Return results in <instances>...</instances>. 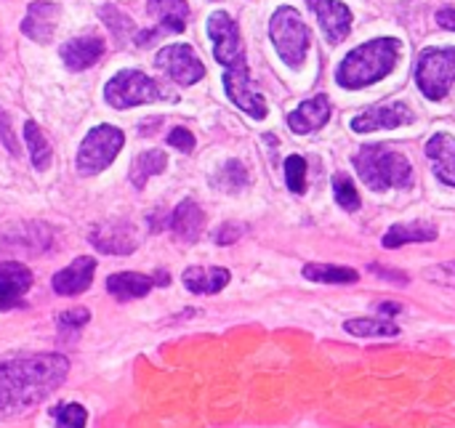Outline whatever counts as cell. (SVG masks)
<instances>
[{
  "label": "cell",
  "instance_id": "6da1fadb",
  "mask_svg": "<svg viewBox=\"0 0 455 428\" xmlns=\"http://www.w3.org/2000/svg\"><path fill=\"white\" fill-rule=\"evenodd\" d=\"M69 373V362L61 354H29L11 362H0V421L29 413L45 402Z\"/></svg>",
  "mask_w": 455,
  "mask_h": 428
},
{
  "label": "cell",
  "instance_id": "7a4b0ae2",
  "mask_svg": "<svg viewBox=\"0 0 455 428\" xmlns=\"http://www.w3.org/2000/svg\"><path fill=\"white\" fill-rule=\"evenodd\" d=\"M397 53H400V43L392 37H376L371 43H363L355 51H349V56L341 61L336 80L339 85L352 91L373 85L395 69Z\"/></svg>",
  "mask_w": 455,
  "mask_h": 428
},
{
  "label": "cell",
  "instance_id": "3957f363",
  "mask_svg": "<svg viewBox=\"0 0 455 428\" xmlns=\"http://www.w3.org/2000/svg\"><path fill=\"white\" fill-rule=\"evenodd\" d=\"M355 168L365 186L373 192L408 189L413 184V165L408 162V157L384 144L363 147L355 155Z\"/></svg>",
  "mask_w": 455,
  "mask_h": 428
},
{
  "label": "cell",
  "instance_id": "277c9868",
  "mask_svg": "<svg viewBox=\"0 0 455 428\" xmlns=\"http://www.w3.org/2000/svg\"><path fill=\"white\" fill-rule=\"evenodd\" d=\"M269 37H272L280 59L288 67L299 69L304 64V59L309 53L312 35H309V27L304 24L301 13L293 5H283L275 11V16L269 21Z\"/></svg>",
  "mask_w": 455,
  "mask_h": 428
},
{
  "label": "cell",
  "instance_id": "5b68a950",
  "mask_svg": "<svg viewBox=\"0 0 455 428\" xmlns=\"http://www.w3.org/2000/svg\"><path fill=\"white\" fill-rule=\"evenodd\" d=\"M160 99H173L157 80L139 69H120L104 85V101L112 109H131L139 104H152Z\"/></svg>",
  "mask_w": 455,
  "mask_h": 428
},
{
  "label": "cell",
  "instance_id": "8992f818",
  "mask_svg": "<svg viewBox=\"0 0 455 428\" xmlns=\"http://www.w3.org/2000/svg\"><path fill=\"white\" fill-rule=\"evenodd\" d=\"M125 144V133L115 125H96L88 131V136L83 139L80 149H77V173L80 176H96L104 168H109L115 162V157L120 155Z\"/></svg>",
  "mask_w": 455,
  "mask_h": 428
},
{
  "label": "cell",
  "instance_id": "52a82bcc",
  "mask_svg": "<svg viewBox=\"0 0 455 428\" xmlns=\"http://www.w3.org/2000/svg\"><path fill=\"white\" fill-rule=\"evenodd\" d=\"M416 83L427 99H445L455 85V48L424 51L416 67Z\"/></svg>",
  "mask_w": 455,
  "mask_h": 428
},
{
  "label": "cell",
  "instance_id": "ba28073f",
  "mask_svg": "<svg viewBox=\"0 0 455 428\" xmlns=\"http://www.w3.org/2000/svg\"><path fill=\"white\" fill-rule=\"evenodd\" d=\"M208 35L213 40V56L227 69H245V48L235 19L227 11H213L208 16Z\"/></svg>",
  "mask_w": 455,
  "mask_h": 428
},
{
  "label": "cell",
  "instance_id": "9c48e42d",
  "mask_svg": "<svg viewBox=\"0 0 455 428\" xmlns=\"http://www.w3.org/2000/svg\"><path fill=\"white\" fill-rule=\"evenodd\" d=\"M155 64L179 85H195L197 80H203L205 75V67L200 61V56L195 53L192 45L187 43H173V45H165L157 56H155Z\"/></svg>",
  "mask_w": 455,
  "mask_h": 428
},
{
  "label": "cell",
  "instance_id": "30bf717a",
  "mask_svg": "<svg viewBox=\"0 0 455 428\" xmlns=\"http://www.w3.org/2000/svg\"><path fill=\"white\" fill-rule=\"evenodd\" d=\"M147 11L157 19V29L136 35V45H149L155 37L165 32H184L189 19V3L187 0H147Z\"/></svg>",
  "mask_w": 455,
  "mask_h": 428
},
{
  "label": "cell",
  "instance_id": "8fae6325",
  "mask_svg": "<svg viewBox=\"0 0 455 428\" xmlns=\"http://www.w3.org/2000/svg\"><path fill=\"white\" fill-rule=\"evenodd\" d=\"M224 88H227V96L245 112L251 115L253 120H264L267 117V101L261 96V91L251 83V75H248V67L245 69H227L224 72Z\"/></svg>",
  "mask_w": 455,
  "mask_h": 428
},
{
  "label": "cell",
  "instance_id": "7c38bea8",
  "mask_svg": "<svg viewBox=\"0 0 455 428\" xmlns=\"http://www.w3.org/2000/svg\"><path fill=\"white\" fill-rule=\"evenodd\" d=\"M411 123H413V109L403 101H392V104H381V107H373V109L357 115L352 120V131H357V133L392 131V128L411 125Z\"/></svg>",
  "mask_w": 455,
  "mask_h": 428
},
{
  "label": "cell",
  "instance_id": "4fadbf2b",
  "mask_svg": "<svg viewBox=\"0 0 455 428\" xmlns=\"http://www.w3.org/2000/svg\"><path fill=\"white\" fill-rule=\"evenodd\" d=\"M88 240H91V245L96 250L109 253V256H128L139 245L136 232L125 221H104V224H99V226L91 229V237Z\"/></svg>",
  "mask_w": 455,
  "mask_h": 428
},
{
  "label": "cell",
  "instance_id": "5bb4252c",
  "mask_svg": "<svg viewBox=\"0 0 455 428\" xmlns=\"http://www.w3.org/2000/svg\"><path fill=\"white\" fill-rule=\"evenodd\" d=\"M307 3L317 13L325 40L331 45L344 43L349 29H352V11L344 3H339V0H307Z\"/></svg>",
  "mask_w": 455,
  "mask_h": 428
},
{
  "label": "cell",
  "instance_id": "9a60e30c",
  "mask_svg": "<svg viewBox=\"0 0 455 428\" xmlns=\"http://www.w3.org/2000/svg\"><path fill=\"white\" fill-rule=\"evenodd\" d=\"M59 16H61V8H59L53 0H35V3H29V8H27V16H24V21H21V32H24L29 40L45 45V43H51L53 35H56V21H59Z\"/></svg>",
  "mask_w": 455,
  "mask_h": 428
},
{
  "label": "cell",
  "instance_id": "2e32d148",
  "mask_svg": "<svg viewBox=\"0 0 455 428\" xmlns=\"http://www.w3.org/2000/svg\"><path fill=\"white\" fill-rule=\"evenodd\" d=\"M32 288V272L19 261L0 264V312L16 309L21 296Z\"/></svg>",
  "mask_w": 455,
  "mask_h": 428
},
{
  "label": "cell",
  "instance_id": "e0dca14e",
  "mask_svg": "<svg viewBox=\"0 0 455 428\" xmlns=\"http://www.w3.org/2000/svg\"><path fill=\"white\" fill-rule=\"evenodd\" d=\"M93 272H96V261L88 256H80L69 266H64L61 272L53 274V290L59 296H80L91 288Z\"/></svg>",
  "mask_w": 455,
  "mask_h": 428
},
{
  "label": "cell",
  "instance_id": "ac0fdd59",
  "mask_svg": "<svg viewBox=\"0 0 455 428\" xmlns=\"http://www.w3.org/2000/svg\"><path fill=\"white\" fill-rule=\"evenodd\" d=\"M328 120H331V101L325 93L299 104V109H293L288 115V125L293 133H315V131L325 128Z\"/></svg>",
  "mask_w": 455,
  "mask_h": 428
},
{
  "label": "cell",
  "instance_id": "d6986e66",
  "mask_svg": "<svg viewBox=\"0 0 455 428\" xmlns=\"http://www.w3.org/2000/svg\"><path fill=\"white\" fill-rule=\"evenodd\" d=\"M101 56H104V43L99 37H93V35H88V37H72V40H67L61 45V61L72 72H80V69L93 67Z\"/></svg>",
  "mask_w": 455,
  "mask_h": 428
},
{
  "label": "cell",
  "instance_id": "ffe728a7",
  "mask_svg": "<svg viewBox=\"0 0 455 428\" xmlns=\"http://www.w3.org/2000/svg\"><path fill=\"white\" fill-rule=\"evenodd\" d=\"M427 157L437 173V178L448 186H455V139L451 133H435L427 141Z\"/></svg>",
  "mask_w": 455,
  "mask_h": 428
},
{
  "label": "cell",
  "instance_id": "44dd1931",
  "mask_svg": "<svg viewBox=\"0 0 455 428\" xmlns=\"http://www.w3.org/2000/svg\"><path fill=\"white\" fill-rule=\"evenodd\" d=\"M184 288L195 296H216L219 290H224L232 280L229 269H221V266H189L184 274Z\"/></svg>",
  "mask_w": 455,
  "mask_h": 428
},
{
  "label": "cell",
  "instance_id": "7402d4cb",
  "mask_svg": "<svg viewBox=\"0 0 455 428\" xmlns=\"http://www.w3.org/2000/svg\"><path fill=\"white\" fill-rule=\"evenodd\" d=\"M171 229H173V234H176L181 242H187V245L197 242V237H200L203 229H205V213H203V208H200L195 200L179 202V208H176L173 216H171Z\"/></svg>",
  "mask_w": 455,
  "mask_h": 428
},
{
  "label": "cell",
  "instance_id": "603a6c76",
  "mask_svg": "<svg viewBox=\"0 0 455 428\" xmlns=\"http://www.w3.org/2000/svg\"><path fill=\"white\" fill-rule=\"evenodd\" d=\"M437 240V226L432 221H413V224H395L384 234V248L395 250L411 242H432Z\"/></svg>",
  "mask_w": 455,
  "mask_h": 428
},
{
  "label": "cell",
  "instance_id": "cb8c5ba5",
  "mask_svg": "<svg viewBox=\"0 0 455 428\" xmlns=\"http://www.w3.org/2000/svg\"><path fill=\"white\" fill-rule=\"evenodd\" d=\"M155 280L139 272H117L107 280V290L109 296H115L117 301H133V298H144L152 290Z\"/></svg>",
  "mask_w": 455,
  "mask_h": 428
},
{
  "label": "cell",
  "instance_id": "d4e9b609",
  "mask_svg": "<svg viewBox=\"0 0 455 428\" xmlns=\"http://www.w3.org/2000/svg\"><path fill=\"white\" fill-rule=\"evenodd\" d=\"M165 168H168L165 152H160V149H147V152L136 155L133 162H131V184H133L136 189H144L147 181H149L152 176L163 173Z\"/></svg>",
  "mask_w": 455,
  "mask_h": 428
},
{
  "label": "cell",
  "instance_id": "484cf974",
  "mask_svg": "<svg viewBox=\"0 0 455 428\" xmlns=\"http://www.w3.org/2000/svg\"><path fill=\"white\" fill-rule=\"evenodd\" d=\"M304 280L323 282V285H355L360 274L349 266H333V264H307L301 269Z\"/></svg>",
  "mask_w": 455,
  "mask_h": 428
},
{
  "label": "cell",
  "instance_id": "4316f807",
  "mask_svg": "<svg viewBox=\"0 0 455 428\" xmlns=\"http://www.w3.org/2000/svg\"><path fill=\"white\" fill-rule=\"evenodd\" d=\"M24 141H27V149H29V157H32L35 170H40V173L48 170L51 168V160H53V152H51L48 139L37 128V123H32V120L24 123Z\"/></svg>",
  "mask_w": 455,
  "mask_h": 428
},
{
  "label": "cell",
  "instance_id": "83f0119b",
  "mask_svg": "<svg viewBox=\"0 0 455 428\" xmlns=\"http://www.w3.org/2000/svg\"><path fill=\"white\" fill-rule=\"evenodd\" d=\"M344 328H347L349 336H357V338H395V336H400V328L395 322H389V320H373V317L349 320Z\"/></svg>",
  "mask_w": 455,
  "mask_h": 428
},
{
  "label": "cell",
  "instance_id": "f1b7e54d",
  "mask_svg": "<svg viewBox=\"0 0 455 428\" xmlns=\"http://www.w3.org/2000/svg\"><path fill=\"white\" fill-rule=\"evenodd\" d=\"M99 16L104 19V24H107V29L112 32V37L117 40V43H125L133 32H136V27H133V19L125 13V11H120L115 3H104L101 8H99Z\"/></svg>",
  "mask_w": 455,
  "mask_h": 428
},
{
  "label": "cell",
  "instance_id": "f546056e",
  "mask_svg": "<svg viewBox=\"0 0 455 428\" xmlns=\"http://www.w3.org/2000/svg\"><path fill=\"white\" fill-rule=\"evenodd\" d=\"M333 194H336V202H339L344 210H349V213L360 210L357 186H355V181H352L347 173H336V176H333Z\"/></svg>",
  "mask_w": 455,
  "mask_h": 428
},
{
  "label": "cell",
  "instance_id": "4dcf8cb0",
  "mask_svg": "<svg viewBox=\"0 0 455 428\" xmlns=\"http://www.w3.org/2000/svg\"><path fill=\"white\" fill-rule=\"evenodd\" d=\"M285 184L293 194H304L307 189V160L299 155H291L285 160Z\"/></svg>",
  "mask_w": 455,
  "mask_h": 428
},
{
  "label": "cell",
  "instance_id": "1f68e13d",
  "mask_svg": "<svg viewBox=\"0 0 455 428\" xmlns=\"http://www.w3.org/2000/svg\"><path fill=\"white\" fill-rule=\"evenodd\" d=\"M245 184H248V170H245V165L237 162V160H229V162L221 168V178L216 181V186H221V189H227V192H237V189H243Z\"/></svg>",
  "mask_w": 455,
  "mask_h": 428
},
{
  "label": "cell",
  "instance_id": "d6a6232c",
  "mask_svg": "<svg viewBox=\"0 0 455 428\" xmlns=\"http://www.w3.org/2000/svg\"><path fill=\"white\" fill-rule=\"evenodd\" d=\"M53 416H56V421H59V428H85V421H88L85 408L77 405V402L61 405Z\"/></svg>",
  "mask_w": 455,
  "mask_h": 428
},
{
  "label": "cell",
  "instance_id": "836d02e7",
  "mask_svg": "<svg viewBox=\"0 0 455 428\" xmlns=\"http://www.w3.org/2000/svg\"><path fill=\"white\" fill-rule=\"evenodd\" d=\"M429 282L435 285H445V288H455V261H445V264H437V266H429L421 272Z\"/></svg>",
  "mask_w": 455,
  "mask_h": 428
},
{
  "label": "cell",
  "instance_id": "e575fe53",
  "mask_svg": "<svg viewBox=\"0 0 455 428\" xmlns=\"http://www.w3.org/2000/svg\"><path fill=\"white\" fill-rule=\"evenodd\" d=\"M243 232H245L243 224L227 221V224H221V226L213 232V242H216V245H232V242H237V240L243 237Z\"/></svg>",
  "mask_w": 455,
  "mask_h": 428
},
{
  "label": "cell",
  "instance_id": "d590c367",
  "mask_svg": "<svg viewBox=\"0 0 455 428\" xmlns=\"http://www.w3.org/2000/svg\"><path fill=\"white\" fill-rule=\"evenodd\" d=\"M0 141L5 144V149H8L13 157H19V141H16V133H13V128H11V117H8L5 109H0Z\"/></svg>",
  "mask_w": 455,
  "mask_h": 428
},
{
  "label": "cell",
  "instance_id": "8d00e7d4",
  "mask_svg": "<svg viewBox=\"0 0 455 428\" xmlns=\"http://www.w3.org/2000/svg\"><path fill=\"white\" fill-rule=\"evenodd\" d=\"M168 144L179 152H192L195 149V136L187 131V128H173L168 133Z\"/></svg>",
  "mask_w": 455,
  "mask_h": 428
},
{
  "label": "cell",
  "instance_id": "74e56055",
  "mask_svg": "<svg viewBox=\"0 0 455 428\" xmlns=\"http://www.w3.org/2000/svg\"><path fill=\"white\" fill-rule=\"evenodd\" d=\"M88 320H91V312L77 306V309L64 312V314L59 317V325H61V328H83V325H88Z\"/></svg>",
  "mask_w": 455,
  "mask_h": 428
},
{
  "label": "cell",
  "instance_id": "f35d334b",
  "mask_svg": "<svg viewBox=\"0 0 455 428\" xmlns=\"http://www.w3.org/2000/svg\"><path fill=\"white\" fill-rule=\"evenodd\" d=\"M437 24H440L443 29H453L455 32V5L443 8V11L437 13Z\"/></svg>",
  "mask_w": 455,
  "mask_h": 428
},
{
  "label": "cell",
  "instance_id": "ab89813d",
  "mask_svg": "<svg viewBox=\"0 0 455 428\" xmlns=\"http://www.w3.org/2000/svg\"><path fill=\"white\" fill-rule=\"evenodd\" d=\"M381 312H384V314H397V312H400V306H395V304H384V306H381Z\"/></svg>",
  "mask_w": 455,
  "mask_h": 428
}]
</instances>
